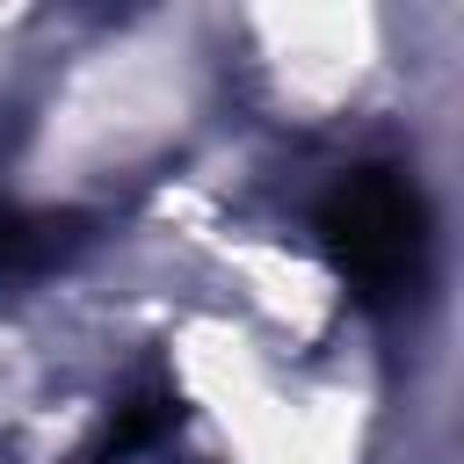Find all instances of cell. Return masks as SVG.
<instances>
[{
  "mask_svg": "<svg viewBox=\"0 0 464 464\" xmlns=\"http://www.w3.org/2000/svg\"><path fill=\"white\" fill-rule=\"evenodd\" d=\"M312 225H319L334 276L362 304H399V297L420 290V276H428V196H420L413 174L377 167V160L348 167L319 196Z\"/></svg>",
  "mask_w": 464,
  "mask_h": 464,
  "instance_id": "cell-1",
  "label": "cell"
},
{
  "mask_svg": "<svg viewBox=\"0 0 464 464\" xmlns=\"http://www.w3.org/2000/svg\"><path fill=\"white\" fill-rule=\"evenodd\" d=\"M58 246H72V218H44V210H22V203L0 196V276L36 268Z\"/></svg>",
  "mask_w": 464,
  "mask_h": 464,
  "instance_id": "cell-2",
  "label": "cell"
}]
</instances>
